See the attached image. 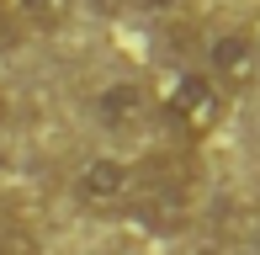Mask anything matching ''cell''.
<instances>
[{
    "mask_svg": "<svg viewBox=\"0 0 260 255\" xmlns=\"http://www.w3.org/2000/svg\"><path fill=\"white\" fill-rule=\"evenodd\" d=\"M133 181H138V165L122 154H85L75 165V202L85 207H127L133 202Z\"/></svg>",
    "mask_w": 260,
    "mask_h": 255,
    "instance_id": "cell-2",
    "label": "cell"
},
{
    "mask_svg": "<svg viewBox=\"0 0 260 255\" xmlns=\"http://www.w3.org/2000/svg\"><path fill=\"white\" fill-rule=\"evenodd\" d=\"M16 27H32V32H58L69 21V0H6Z\"/></svg>",
    "mask_w": 260,
    "mask_h": 255,
    "instance_id": "cell-5",
    "label": "cell"
},
{
    "mask_svg": "<svg viewBox=\"0 0 260 255\" xmlns=\"http://www.w3.org/2000/svg\"><path fill=\"white\" fill-rule=\"evenodd\" d=\"M154 107L170 117V128H181L186 138H202L223 122L229 112V96L202 75V69H181V75L165 85V96H154Z\"/></svg>",
    "mask_w": 260,
    "mask_h": 255,
    "instance_id": "cell-1",
    "label": "cell"
},
{
    "mask_svg": "<svg viewBox=\"0 0 260 255\" xmlns=\"http://www.w3.org/2000/svg\"><path fill=\"white\" fill-rule=\"evenodd\" d=\"M21 43V27H16V16H11V6L0 0V53H11Z\"/></svg>",
    "mask_w": 260,
    "mask_h": 255,
    "instance_id": "cell-6",
    "label": "cell"
},
{
    "mask_svg": "<svg viewBox=\"0 0 260 255\" xmlns=\"http://www.w3.org/2000/svg\"><path fill=\"white\" fill-rule=\"evenodd\" d=\"M255 69H260V48H255V38H250L244 27H223V32H212V38H207L202 75L223 90V96L244 90V85L255 80Z\"/></svg>",
    "mask_w": 260,
    "mask_h": 255,
    "instance_id": "cell-3",
    "label": "cell"
},
{
    "mask_svg": "<svg viewBox=\"0 0 260 255\" xmlns=\"http://www.w3.org/2000/svg\"><path fill=\"white\" fill-rule=\"evenodd\" d=\"M90 112H96L101 128H112V133H133V128H144L154 117V90L144 85V80H106V85L90 96Z\"/></svg>",
    "mask_w": 260,
    "mask_h": 255,
    "instance_id": "cell-4",
    "label": "cell"
},
{
    "mask_svg": "<svg viewBox=\"0 0 260 255\" xmlns=\"http://www.w3.org/2000/svg\"><path fill=\"white\" fill-rule=\"evenodd\" d=\"M6 112H11V107H6V96H0V122H6Z\"/></svg>",
    "mask_w": 260,
    "mask_h": 255,
    "instance_id": "cell-9",
    "label": "cell"
},
{
    "mask_svg": "<svg viewBox=\"0 0 260 255\" xmlns=\"http://www.w3.org/2000/svg\"><path fill=\"white\" fill-rule=\"evenodd\" d=\"M85 6H90V11H101V16H112V11H122L127 0H85Z\"/></svg>",
    "mask_w": 260,
    "mask_h": 255,
    "instance_id": "cell-7",
    "label": "cell"
},
{
    "mask_svg": "<svg viewBox=\"0 0 260 255\" xmlns=\"http://www.w3.org/2000/svg\"><path fill=\"white\" fill-rule=\"evenodd\" d=\"M138 6H144V11H175L181 0H138Z\"/></svg>",
    "mask_w": 260,
    "mask_h": 255,
    "instance_id": "cell-8",
    "label": "cell"
}]
</instances>
